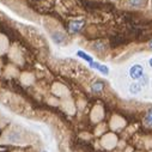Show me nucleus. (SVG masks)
Here are the masks:
<instances>
[{"label": "nucleus", "instance_id": "1", "mask_svg": "<svg viewBox=\"0 0 152 152\" xmlns=\"http://www.w3.org/2000/svg\"><path fill=\"white\" fill-rule=\"evenodd\" d=\"M129 75L131 78L134 79V80H138V79H141V77L144 75V68L141 65H133L129 69Z\"/></svg>", "mask_w": 152, "mask_h": 152}, {"label": "nucleus", "instance_id": "2", "mask_svg": "<svg viewBox=\"0 0 152 152\" xmlns=\"http://www.w3.org/2000/svg\"><path fill=\"white\" fill-rule=\"evenodd\" d=\"M84 24H85V22H84V20H73V22H71V23H69L68 29H69V31H71V32L75 34V32H79V31L84 28Z\"/></svg>", "mask_w": 152, "mask_h": 152}, {"label": "nucleus", "instance_id": "3", "mask_svg": "<svg viewBox=\"0 0 152 152\" xmlns=\"http://www.w3.org/2000/svg\"><path fill=\"white\" fill-rule=\"evenodd\" d=\"M90 66L94 67V68H96V69H98L101 73H103V74H105V75L109 73V68H108L105 65H101V64H98V62H92V64H90Z\"/></svg>", "mask_w": 152, "mask_h": 152}, {"label": "nucleus", "instance_id": "4", "mask_svg": "<svg viewBox=\"0 0 152 152\" xmlns=\"http://www.w3.org/2000/svg\"><path fill=\"white\" fill-rule=\"evenodd\" d=\"M103 88H104V83L98 80V82H95V83L92 84L91 90H92V92H95V94H99V92H102Z\"/></svg>", "mask_w": 152, "mask_h": 152}, {"label": "nucleus", "instance_id": "5", "mask_svg": "<svg viewBox=\"0 0 152 152\" xmlns=\"http://www.w3.org/2000/svg\"><path fill=\"white\" fill-rule=\"evenodd\" d=\"M147 0H128V4L132 7H144Z\"/></svg>", "mask_w": 152, "mask_h": 152}, {"label": "nucleus", "instance_id": "6", "mask_svg": "<svg viewBox=\"0 0 152 152\" xmlns=\"http://www.w3.org/2000/svg\"><path fill=\"white\" fill-rule=\"evenodd\" d=\"M141 84L140 83H133V84H131V86H129V92L131 94H133V95H137V94H139L140 91H141Z\"/></svg>", "mask_w": 152, "mask_h": 152}, {"label": "nucleus", "instance_id": "7", "mask_svg": "<svg viewBox=\"0 0 152 152\" xmlns=\"http://www.w3.org/2000/svg\"><path fill=\"white\" fill-rule=\"evenodd\" d=\"M77 55H78L79 58H82V59H84L85 61H88L89 64H92V62H94V60H92V58H91L90 55H88L86 53H84L83 50H78V52H77Z\"/></svg>", "mask_w": 152, "mask_h": 152}, {"label": "nucleus", "instance_id": "8", "mask_svg": "<svg viewBox=\"0 0 152 152\" xmlns=\"http://www.w3.org/2000/svg\"><path fill=\"white\" fill-rule=\"evenodd\" d=\"M126 42V40L124 39V37H113L111 39V45H113V47H115V46H120V45H122V43H125Z\"/></svg>", "mask_w": 152, "mask_h": 152}, {"label": "nucleus", "instance_id": "9", "mask_svg": "<svg viewBox=\"0 0 152 152\" xmlns=\"http://www.w3.org/2000/svg\"><path fill=\"white\" fill-rule=\"evenodd\" d=\"M7 138H9V140H10L11 142H19V141H20V137H19L18 133H11Z\"/></svg>", "mask_w": 152, "mask_h": 152}, {"label": "nucleus", "instance_id": "10", "mask_svg": "<svg viewBox=\"0 0 152 152\" xmlns=\"http://www.w3.org/2000/svg\"><path fill=\"white\" fill-rule=\"evenodd\" d=\"M53 40L56 43H61V41L64 40V36L61 34H59V32H55V34H53Z\"/></svg>", "mask_w": 152, "mask_h": 152}, {"label": "nucleus", "instance_id": "11", "mask_svg": "<svg viewBox=\"0 0 152 152\" xmlns=\"http://www.w3.org/2000/svg\"><path fill=\"white\" fill-rule=\"evenodd\" d=\"M145 122H146L148 126H152V109L148 110L147 115H146V118H145Z\"/></svg>", "mask_w": 152, "mask_h": 152}, {"label": "nucleus", "instance_id": "12", "mask_svg": "<svg viewBox=\"0 0 152 152\" xmlns=\"http://www.w3.org/2000/svg\"><path fill=\"white\" fill-rule=\"evenodd\" d=\"M147 77H146V75H142V77H141V85H146L147 84Z\"/></svg>", "mask_w": 152, "mask_h": 152}, {"label": "nucleus", "instance_id": "13", "mask_svg": "<svg viewBox=\"0 0 152 152\" xmlns=\"http://www.w3.org/2000/svg\"><path fill=\"white\" fill-rule=\"evenodd\" d=\"M148 47H150V48H151V49H152V40H151V41H150V43H148Z\"/></svg>", "mask_w": 152, "mask_h": 152}, {"label": "nucleus", "instance_id": "14", "mask_svg": "<svg viewBox=\"0 0 152 152\" xmlns=\"http://www.w3.org/2000/svg\"><path fill=\"white\" fill-rule=\"evenodd\" d=\"M148 64H150V66H151V67H152V58H151V59H150V60H148Z\"/></svg>", "mask_w": 152, "mask_h": 152}, {"label": "nucleus", "instance_id": "15", "mask_svg": "<svg viewBox=\"0 0 152 152\" xmlns=\"http://www.w3.org/2000/svg\"><path fill=\"white\" fill-rule=\"evenodd\" d=\"M151 85H152V82H151Z\"/></svg>", "mask_w": 152, "mask_h": 152}, {"label": "nucleus", "instance_id": "16", "mask_svg": "<svg viewBox=\"0 0 152 152\" xmlns=\"http://www.w3.org/2000/svg\"><path fill=\"white\" fill-rule=\"evenodd\" d=\"M45 152H47V151H45Z\"/></svg>", "mask_w": 152, "mask_h": 152}]
</instances>
